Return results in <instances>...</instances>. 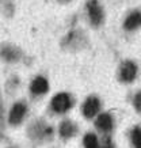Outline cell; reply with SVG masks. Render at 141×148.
Segmentation results:
<instances>
[{"instance_id":"30bf717a","label":"cell","mask_w":141,"mask_h":148,"mask_svg":"<svg viewBox=\"0 0 141 148\" xmlns=\"http://www.w3.org/2000/svg\"><path fill=\"white\" fill-rule=\"evenodd\" d=\"M0 57L7 63H16L22 58V50L14 45L4 44L0 48Z\"/></svg>"},{"instance_id":"7c38bea8","label":"cell","mask_w":141,"mask_h":148,"mask_svg":"<svg viewBox=\"0 0 141 148\" xmlns=\"http://www.w3.org/2000/svg\"><path fill=\"white\" fill-rule=\"evenodd\" d=\"M30 91L33 95H44L49 91V82L44 76H37L30 84Z\"/></svg>"},{"instance_id":"5bb4252c","label":"cell","mask_w":141,"mask_h":148,"mask_svg":"<svg viewBox=\"0 0 141 148\" xmlns=\"http://www.w3.org/2000/svg\"><path fill=\"white\" fill-rule=\"evenodd\" d=\"M83 147L84 148H99V139L94 132H87L83 136Z\"/></svg>"},{"instance_id":"8fae6325","label":"cell","mask_w":141,"mask_h":148,"mask_svg":"<svg viewBox=\"0 0 141 148\" xmlns=\"http://www.w3.org/2000/svg\"><path fill=\"white\" fill-rule=\"evenodd\" d=\"M141 27V10H133L123 21V29L126 32H134Z\"/></svg>"},{"instance_id":"ac0fdd59","label":"cell","mask_w":141,"mask_h":148,"mask_svg":"<svg viewBox=\"0 0 141 148\" xmlns=\"http://www.w3.org/2000/svg\"><path fill=\"white\" fill-rule=\"evenodd\" d=\"M4 106H3V99H1V94H0V132L4 129Z\"/></svg>"},{"instance_id":"8992f818","label":"cell","mask_w":141,"mask_h":148,"mask_svg":"<svg viewBox=\"0 0 141 148\" xmlns=\"http://www.w3.org/2000/svg\"><path fill=\"white\" fill-rule=\"evenodd\" d=\"M102 101L96 95H90L82 105V114L86 120H92L100 113Z\"/></svg>"},{"instance_id":"e0dca14e","label":"cell","mask_w":141,"mask_h":148,"mask_svg":"<svg viewBox=\"0 0 141 148\" xmlns=\"http://www.w3.org/2000/svg\"><path fill=\"white\" fill-rule=\"evenodd\" d=\"M132 105H133V109L136 110V113L141 114V90H138L136 94L133 95Z\"/></svg>"},{"instance_id":"7a4b0ae2","label":"cell","mask_w":141,"mask_h":148,"mask_svg":"<svg viewBox=\"0 0 141 148\" xmlns=\"http://www.w3.org/2000/svg\"><path fill=\"white\" fill-rule=\"evenodd\" d=\"M61 46L68 52H79L88 46V37L80 29H73L63 38Z\"/></svg>"},{"instance_id":"277c9868","label":"cell","mask_w":141,"mask_h":148,"mask_svg":"<svg viewBox=\"0 0 141 148\" xmlns=\"http://www.w3.org/2000/svg\"><path fill=\"white\" fill-rule=\"evenodd\" d=\"M138 75V65L133 60H125L118 68V80L121 83H133Z\"/></svg>"},{"instance_id":"ffe728a7","label":"cell","mask_w":141,"mask_h":148,"mask_svg":"<svg viewBox=\"0 0 141 148\" xmlns=\"http://www.w3.org/2000/svg\"><path fill=\"white\" fill-rule=\"evenodd\" d=\"M11 148H18V147H11Z\"/></svg>"},{"instance_id":"3957f363","label":"cell","mask_w":141,"mask_h":148,"mask_svg":"<svg viewBox=\"0 0 141 148\" xmlns=\"http://www.w3.org/2000/svg\"><path fill=\"white\" fill-rule=\"evenodd\" d=\"M75 105V99L68 92H57L50 101V110L56 114L68 113Z\"/></svg>"},{"instance_id":"9c48e42d","label":"cell","mask_w":141,"mask_h":148,"mask_svg":"<svg viewBox=\"0 0 141 148\" xmlns=\"http://www.w3.org/2000/svg\"><path fill=\"white\" fill-rule=\"evenodd\" d=\"M79 132L78 124L69 118H65L59 124V136L63 140H69L75 137Z\"/></svg>"},{"instance_id":"2e32d148","label":"cell","mask_w":141,"mask_h":148,"mask_svg":"<svg viewBox=\"0 0 141 148\" xmlns=\"http://www.w3.org/2000/svg\"><path fill=\"white\" fill-rule=\"evenodd\" d=\"M99 148H117L111 135H102L99 139Z\"/></svg>"},{"instance_id":"5b68a950","label":"cell","mask_w":141,"mask_h":148,"mask_svg":"<svg viewBox=\"0 0 141 148\" xmlns=\"http://www.w3.org/2000/svg\"><path fill=\"white\" fill-rule=\"evenodd\" d=\"M87 14L91 26L99 27L105 22V10L98 0H88L87 1Z\"/></svg>"},{"instance_id":"4fadbf2b","label":"cell","mask_w":141,"mask_h":148,"mask_svg":"<svg viewBox=\"0 0 141 148\" xmlns=\"http://www.w3.org/2000/svg\"><path fill=\"white\" fill-rule=\"evenodd\" d=\"M129 140L133 148H141V126H133L129 132Z\"/></svg>"},{"instance_id":"ba28073f","label":"cell","mask_w":141,"mask_h":148,"mask_svg":"<svg viewBox=\"0 0 141 148\" xmlns=\"http://www.w3.org/2000/svg\"><path fill=\"white\" fill-rule=\"evenodd\" d=\"M27 114V106L23 102H16L12 105V108L10 110L8 114V122L10 125L12 126H18L20 125L25 120V117Z\"/></svg>"},{"instance_id":"d6986e66","label":"cell","mask_w":141,"mask_h":148,"mask_svg":"<svg viewBox=\"0 0 141 148\" xmlns=\"http://www.w3.org/2000/svg\"><path fill=\"white\" fill-rule=\"evenodd\" d=\"M71 1H72V0H57V3H60V4H68Z\"/></svg>"},{"instance_id":"6da1fadb","label":"cell","mask_w":141,"mask_h":148,"mask_svg":"<svg viewBox=\"0 0 141 148\" xmlns=\"http://www.w3.org/2000/svg\"><path fill=\"white\" fill-rule=\"evenodd\" d=\"M27 136L33 143L45 144L53 140V137H54V129L44 118H37V120H34L29 125Z\"/></svg>"},{"instance_id":"52a82bcc","label":"cell","mask_w":141,"mask_h":148,"mask_svg":"<svg viewBox=\"0 0 141 148\" xmlns=\"http://www.w3.org/2000/svg\"><path fill=\"white\" fill-rule=\"evenodd\" d=\"M95 128L96 130L102 133V135H111V132L114 130V117L111 113L109 112H103L99 113L98 116L95 117Z\"/></svg>"},{"instance_id":"9a60e30c","label":"cell","mask_w":141,"mask_h":148,"mask_svg":"<svg viewBox=\"0 0 141 148\" xmlns=\"http://www.w3.org/2000/svg\"><path fill=\"white\" fill-rule=\"evenodd\" d=\"M0 12L11 18L15 12V4L12 0H0Z\"/></svg>"}]
</instances>
